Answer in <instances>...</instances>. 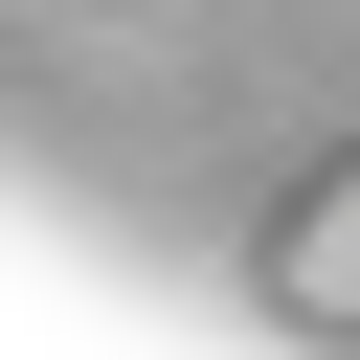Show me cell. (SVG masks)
<instances>
[{"instance_id":"1","label":"cell","mask_w":360,"mask_h":360,"mask_svg":"<svg viewBox=\"0 0 360 360\" xmlns=\"http://www.w3.org/2000/svg\"><path fill=\"white\" fill-rule=\"evenodd\" d=\"M270 315H315V338H360V158L270 225Z\"/></svg>"}]
</instances>
